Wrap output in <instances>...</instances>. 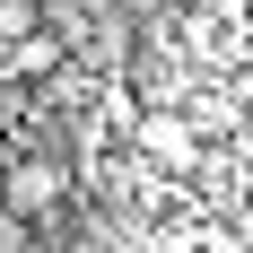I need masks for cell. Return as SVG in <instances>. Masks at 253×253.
<instances>
[{
	"instance_id": "obj_1",
	"label": "cell",
	"mask_w": 253,
	"mask_h": 253,
	"mask_svg": "<svg viewBox=\"0 0 253 253\" xmlns=\"http://www.w3.org/2000/svg\"><path fill=\"white\" fill-rule=\"evenodd\" d=\"M131 149L149 157L157 175H201V131L183 123V105H140V123H131Z\"/></svg>"
},
{
	"instance_id": "obj_2",
	"label": "cell",
	"mask_w": 253,
	"mask_h": 253,
	"mask_svg": "<svg viewBox=\"0 0 253 253\" xmlns=\"http://www.w3.org/2000/svg\"><path fill=\"white\" fill-rule=\"evenodd\" d=\"M70 201V166L61 157H0V210L9 218H52Z\"/></svg>"
},
{
	"instance_id": "obj_3",
	"label": "cell",
	"mask_w": 253,
	"mask_h": 253,
	"mask_svg": "<svg viewBox=\"0 0 253 253\" xmlns=\"http://www.w3.org/2000/svg\"><path fill=\"white\" fill-rule=\"evenodd\" d=\"M61 61H70V44H61L52 26H26L18 44H0V70H9V79H52Z\"/></svg>"
}]
</instances>
